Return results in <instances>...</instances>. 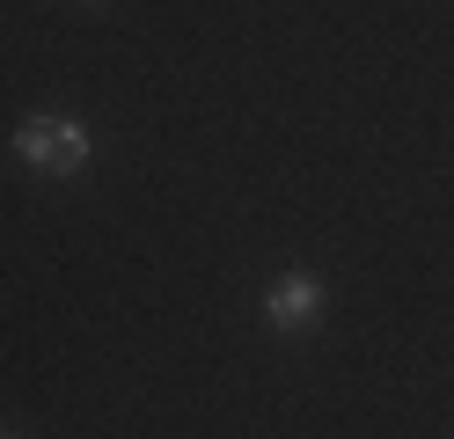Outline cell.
<instances>
[{
  "instance_id": "obj_1",
  "label": "cell",
  "mask_w": 454,
  "mask_h": 439,
  "mask_svg": "<svg viewBox=\"0 0 454 439\" xmlns=\"http://www.w3.org/2000/svg\"><path fill=\"white\" fill-rule=\"evenodd\" d=\"M15 161L37 169V176H74L89 161V132L74 117H22L15 125Z\"/></svg>"
},
{
  "instance_id": "obj_2",
  "label": "cell",
  "mask_w": 454,
  "mask_h": 439,
  "mask_svg": "<svg viewBox=\"0 0 454 439\" xmlns=\"http://www.w3.org/2000/svg\"><path fill=\"white\" fill-rule=\"evenodd\" d=\"M316 308H323V286L308 278V271H286V278H278V286L264 293V315L278 322V330H301V322L316 315Z\"/></svg>"
},
{
  "instance_id": "obj_3",
  "label": "cell",
  "mask_w": 454,
  "mask_h": 439,
  "mask_svg": "<svg viewBox=\"0 0 454 439\" xmlns=\"http://www.w3.org/2000/svg\"><path fill=\"white\" fill-rule=\"evenodd\" d=\"M0 439H22V432H8V425H0Z\"/></svg>"
}]
</instances>
